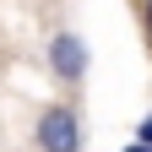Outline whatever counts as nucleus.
Here are the masks:
<instances>
[{"instance_id": "nucleus-1", "label": "nucleus", "mask_w": 152, "mask_h": 152, "mask_svg": "<svg viewBox=\"0 0 152 152\" xmlns=\"http://www.w3.org/2000/svg\"><path fill=\"white\" fill-rule=\"evenodd\" d=\"M33 141H38V152H82V114L71 103H49L38 114Z\"/></svg>"}, {"instance_id": "nucleus-2", "label": "nucleus", "mask_w": 152, "mask_h": 152, "mask_svg": "<svg viewBox=\"0 0 152 152\" xmlns=\"http://www.w3.org/2000/svg\"><path fill=\"white\" fill-rule=\"evenodd\" d=\"M87 65H92V49H87V38L76 33V27L49 33V71L60 76L65 87H82L87 82Z\"/></svg>"}, {"instance_id": "nucleus-3", "label": "nucleus", "mask_w": 152, "mask_h": 152, "mask_svg": "<svg viewBox=\"0 0 152 152\" xmlns=\"http://www.w3.org/2000/svg\"><path fill=\"white\" fill-rule=\"evenodd\" d=\"M136 141H147V147H152V114H147V120L136 125Z\"/></svg>"}, {"instance_id": "nucleus-4", "label": "nucleus", "mask_w": 152, "mask_h": 152, "mask_svg": "<svg viewBox=\"0 0 152 152\" xmlns=\"http://www.w3.org/2000/svg\"><path fill=\"white\" fill-rule=\"evenodd\" d=\"M141 27H147V44H152V0L141 6Z\"/></svg>"}, {"instance_id": "nucleus-5", "label": "nucleus", "mask_w": 152, "mask_h": 152, "mask_svg": "<svg viewBox=\"0 0 152 152\" xmlns=\"http://www.w3.org/2000/svg\"><path fill=\"white\" fill-rule=\"evenodd\" d=\"M125 152H152V147H147V141H130V147H125Z\"/></svg>"}]
</instances>
